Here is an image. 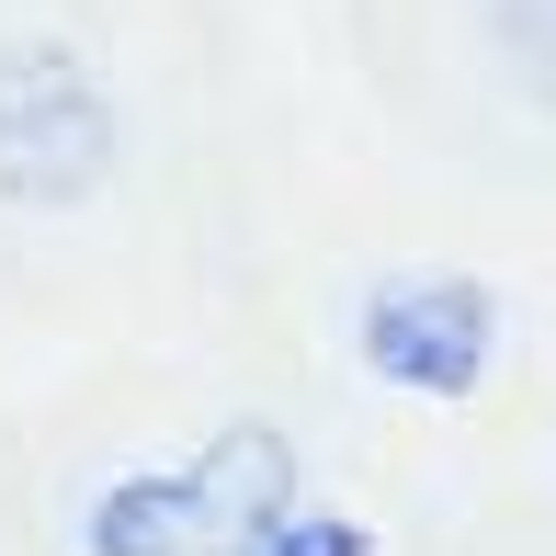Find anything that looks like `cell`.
<instances>
[{"label": "cell", "instance_id": "obj_1", "mask_svg": "<svg viewBox=\"0 0 556 556\" xmlns=\"http://www.w3.org/2000/svg\"><path fill=\"white\" fill-rule=\"evenodd\" d=\"M295 511V454L273 420H227L205 454L137 466L91 500V556H250Z\"/></svg>", "mask_w": 556, "mask_h": 556}, {"label": "cell", "instance_id": "obj_2", "mask_svg": "<svg viewBox=\"0 0 556 556\" xmlns=\"http://www.w3.org/2000/svg\"><path fill=\"white\" fill-rule=\"evenodd\" d=\"M114 148H125L114 91L91 80L80 46L58 35L0 46V205H80L103 193Z\"/></svg>", "mask_w": 556, "mask_h": 556}, {"label": "cell", "instance_id": "obj_3", "mask_svg": "<svg viewBox=\"0 0 556 556\" xmlns=\"http://www.w3.org/2000/svg\"><path fill=\"white\" fill-rule=\"evenodd\" d=\"M489 352H500V307H489V285H466V273H420V285L364 295V364L387 375V387L477 397Z\"/></svg>", "mask_w": 556, "mask_h": 556}, {"label": "cell", "instance_id": "obj_4", "mask_svg": "<svg viewBox=\"0 0 556 556\" xmlns=\"http://www.w3.org/2000/svg\"><path fill=\"white\" fill-rule=\"evenodd\" d=\"M250 556H375V534H364L352 511H318V500H295V511L273 522Z\"/></svg>", "mask_w": 556, "mask_h": 556}]
</instances>
